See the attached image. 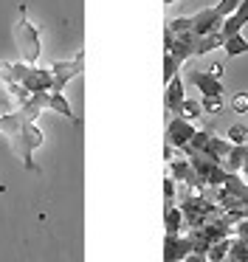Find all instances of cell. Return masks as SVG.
<instances>
[{
	"label": "cell",
	"mask_w": 248,
	"mask_h": 262,
	"mask_svg": "<svg viewBox=\"0 0 248 262\" xmlns=\"http://www.w3.org/2000/svg\"><path fill=\"white\" fill-rule=\"evenodd\" d=\"M186 102V93H183V76H175L172 82L167 85V91H163V104H167L169 113L178 116L180 113V104Z\"/></svg>",
	"instance_id": "13"
},
{
	"label": "cell",
	"mask_w": 248,
	"mask_h": 262,
	"mask_svg": "<svg viewBox=\"0 0 248 262\" xmlns=\"http://www.w3.org/2000/svg\"><path fill=\"white\" fill-rule=\"evenodd\" d=\"M167 172L172 175V181H175V183H180V186L192 189L195 194H206V189H209V186L200 181V178H197V172L192 169L189 158H183V155H180V158H172V161L167 164Z\"/></svg>",
	"instance_id": "7"
},
{
	"label": "cell",
	"mask_w": 248,
	"mask_h": 262,
	"mask_svg": "<svg viewBox=\"0 0 248 262\" xmlns=\"http://www.w3.org/2000/svg\"><path fill=\"white\" fill-rule=\"evenodd\" d=\"M240 178H242V181H248V158H245V164H242V169H240Z\"/></svg>",
	"instance_id": "29"
},
{
	"label": "cell",
	"mask_w": 248,
	"mask_h": 262,
	"mask_svg": "<svg viewBox=\"0 0 248 262\" xmlns=\"http://www.w3.org/2000/svg\"><path fill=\"white\" fill-rule=\"evenodd\" d=\"M197 133V127L192 121L180 119V116H172L167 124V144H172L175 149H183L186 144L192 141V136Z\"/></svg>",
	"instance_id": "9"
},
{
	"label": "cell",
	"mask_w": 248,
	"mask_h": 262,
	"mask_svg": "<svg viewBox=\"0 0 248 262\" xmlns=\"http://www.w3.org/2000/svg\"><path fill=\"white\" fill-rule=\"evenodd\" d=\"M45 110H54V113L65 116L68 121H73V124L79 127V116L71 110V104H68V99L62 96V93H56V91H45Z\"/></svg>",
	"instance_id": "14"
},
{
	"label": "cell",
	"mask_w": 248,
	"mask_h": 262,
	"mask_svg": "<svg viewBox=\"0 0 248 262\" xmlns=\"http://www.w3.org/2000/svg\"><path fill=\"white\" fill-rule=\"evenodd\" d=\"M14 42L17 51H20V59L28 65H37L39 51H43V40H39V29L28 20L26 14V3H20L17 9V23H14Z\"/></svg>",
	"instance_id": "4"
},
{
	"label": "cell",
	"mask_w": 248,
	"mask_h": 262,
	"mask_svg": "<svg viewBox=\"0 0 248 262\" xmlns=\"http://www.w3.org/2000/svg\"><path fill=\"white\" fill-rule=\"evenodd\" d=\"M237 226H240V228H245V231H248V220H242V223H237Z\"/></svg>",
	"instance_id": "30"
},
{
	"label": "cell",
	"mask_w": 248,
	"mask_h": 262,
	"mask_svg": "<svg viewBox=\"0 0 248 262\" xmlns=\"http://www.w3.org/2000/svg\"><path fill=\"white\" fill-rule=\"evenodd\" d=\"M192 254V239L186 234H167L163 237V262H183Z\"/></svg>",
	"instance_id": "10"
},
{
	"label": "cell",
	"mask_w": 248,
	"mask_h": 262,
	"mask_svg": "<svg viewBox=\"0 0 248 262\" xmlns=\"http://www.w3.org/2000/svg\"><path fill=\"white\" fill-rule=\"evenodd\" d=\"M0 136L9 138L14 155L23 161V166H26L28 172H39L37 164H34V152L43 147L45 136L37 127V121L28 119L20 110H14V113H0Z\"/></svg>",
	"instance_id": "1"
},
{
	"label": "cell",
	"mask_w": 248,
	"mask_h": 262,
	"mask_svg": "<svg viewBox=\"0 0 248 262\" xmlns=\"http://www.w3.org/2000/svg\"><path fill=\"white\" fill-rule=\"evenodd\" d=\"M240 3H242V0H220V3H217V6H214V9H217V14H220V17H229V14L231 12H234V9L237 6H240Z\"/></svg>",
	"instance_id": "27"
},
{
	"label": "cell",
	"mask_w": 248,
	"mask_h": 262,
	"mask_svg": "<svg viewBox=\"0 0 248 262\" xmlns=\"http://www.w3.org/2000/svg\"><path fill=\"white\" fill-rule=\"evenodd\" d=\"M229 144H248V124H240V121H237V124H231L229 127Z\"/></svg>",
	"instance_id": "21"
},
{
	"label": "cell",
	"mask_w": 248,
	"mask_h": 262,
	"mask_svg": "<svg viewBox=\"0 0 248 262\" xmlns=\"http://www.w3.org/2000/svg\"><path fill=\"white\" fill-rule=\"evenodd\" d=\"M212 136H214L212 130H197L195 136H192V141L186 144V147H192V149H197V152H203V149L209 147V141H212Z\"/></svg>",
	"instance_id": "22"
},
{
	"label": "cell",
	"mask_w": 248,
	"mask_h": 262,
	"mask_svg": "<svg viewBox=\"0 0 248 262\" xmlns=\"http://www.w3.org/2000/svg\"><path fill=\"white\" fill-rule=\"evenodd\" d=\"M223 262H237V259H234V256H225V259H223Z\"/></svg>",
	"instance_id": "31"
},
{
	"label": "cell",
	"mask_w": 248,
	"mask_h": 262,
	"mask_svg": "<svg viewBox=\"0 0 248 262\" xmlns=\"http://www.w3.org/2000/svg\"><path fill=\"white\" fill-rule=\"evenodd\" d=\"M163 3H167V6H172V3H175V0H163Z\"/></svg>",
	"instance_id": "32"
},
{
	"label": "cell",
	"mask_w": 248,
	"mask_h": 262,
	"mask_svg": "<svg viewBox=\"0 0 248 262\" xmlns=\"http://www.w3.org/2000/svg\"><path fill=\"white\" fill-rule=\"evenodd\" d=\"M231 110H234V113H248V93L245 91L231 96Z\"/></svg>",
	"instance_id": "26"
},
{
	"label": "cell",
	"mask_w": 248,
	"mask_h": 262,
	"mask_svg": "<svg viewBox=\"0 0 248 262\" xmlns=\"http://www.w3.org/2000/svg\"><path fill=\"white\" fill-rule=\"evenodd\" d=\"M82 71H85V51H76L71 59H59V62H54L51 65V76H54V88H51V91L62 93L68 82L76 79Z\"/></svg>",
	"instance_id": "6"
},
{
	"label": "cell",
	"mask_w": 248,
	"mask_h": 262,
	"mask_svg": "<svg viewBox=\"0 0 248 262\" xmlns=\"http://www.w3.org/2000/svg\"><path fill=\"white\" fill-rule=\"evenodd\" d=\"M178 68H180L178 59H175L169 51H163V85H169V82L178 76Z\"/></svg>",
	"instance_id": "20"
},
{
	"label": "cell",
	"mask_w": 248,
	"mask_h": 262,
	"mask_svg": "<svg viewBox=\"0 0 248 262\" xmlns=\"http://www.w3.org/2000/svg\"><path fill=\"white\" fill-rule=\"evenodd\" d=\"M175 198H178V183L167 172V178H163V206H175Z\"/></svg>",
	"instance_id": "24"
},
{
	"label": "cell",
	"mask_w": 248,
	"mask_h": 262,
	"mask_svg": "<svg viewBox=\"0 0 248 262\" xmlns=\"http://www.w3.org/2000/svg\"><path fill=\"white\" fill-rule=\"evenodd\" d=\"M189 82L200 91V96H220L223 99V93H225L223 82H220L217 76H212V74H203V71H192Z\"/></svg>",
	"instance_id": "11"
},
{
	"label": "cell",
	"mask_w": 248,
	"mask_h": 262,
	"mask_svg": "<svg viewBox=\"0 0 248 262\" xmlns=\"http://www.w3.org/2000/svg\"><path fill=\"white\" fill-rule=\"evenodd\" d=\"M231 239H234V237H229V239H220V243H214L212 248H209L206 259H209V262H223L225 256H229V251H231Z\"/></svg>",
	"instance_id": "19"
},
{
	"label": "cell",
	"mask_w": 248,
	"mask_h": 262,
	"mask_svg": "<svg viewBox=\"0 0 248 262\" xmlns=\"http://www.w3.org/2000/svg\"><path fill=\"white\" fill-rule=\"evenodd\" d=\"M203 113V107H200V102H192V99H186L183 104H180V119H186V121H195L197 116Z\"/></svg>",
	"instance_id": "23"
},
{
	"label": "cell",
	"mask_w": 248,
	"mask_h": 262,
	"mask_svg": "<svg viewBox=\"0 0 248 262\" xmlns=\"http://www.w3.org/2000/svg\"><path fill=\"white\" fill-rule=\"evenodd\" d=\"M220 29H223V17L217 14V9H214V6L200 9V12L192 14V34H195V37L217 34Z\"/></svg>",
	"instance_id": "8"
},
{
	"label": "cell",
	"mask_w": 248,
	"mask_h": 262,
	"mask_svg": "<svg viewBox=\"0 0 248 262\" xmlns=\"http://www.w3.org/2000/svg\"><path fill=\"white\" fill-rule=\"evenodd\" d=\"M200 107H203V113H220V110H223V99L220 96H203Z\"/></svg>",
	"instance_id": "25"
},
{
	"label": "cell",
	"mask_w": 248,
	"mask_h": 262,
	"mask_svg": "<svg viewBox=\"0 0 248 262\" xmlns=\"http://www.w3.org/2000/svg\"><path fill=\"white\" fill-rule=\"evenodd\" d=\"M225 37L223 31H217V34H206V37H197L195 40V57H206V54L217 51V48H223Z\"/></svg>",
	"instance_id": "16"
},
{
	"label": "cell",
	"mask_w": 248,
	"mask_h": 262,
	"mask_svg": "<svg viewBox=\"0 0 248 262\" xmlns=\"http://www.w3.org/2000/svg\"><path fill=\"white\" fill-rule=\"evenodd\" d=\"M183 262H209V259H206V254H189Z\"/></svg>",
	"instance_id": "28"
},
{
	"label": "cell",
	"mask_w": 248,
	"mask_h": 262,
	"mask_svg": "<svg viewBox=\"0 0 248 262\" xmlns=\"http://www.w3.org/2000/svg\"><path fill=\"white\" fill-rule=\"evenodd\" d=\"M223 51L229 54V59H234V57H242V54H248V40L242 34H231V37H225V42H223Z\"/></svg>",
	"instance_id": "18"
},
{
	"label": "cell",
	"mask_w": 248,
	"mask_h": 262,
	"mask_svg": "<svg viewBox=\"0 0 248 262\" xmlns=\"http://www.w3.org/2000/svg\"><path fill=\"white\" fill-rule=\"evenodd\" d=\"M180 211H183V223H186L189 231L192 228L206 226L209 220H214V217L223 214V209H220L212 198H206V194H195L192 189H186V186H180Z\"/></svg>",
	"instance_id": "2"
},
{
	"label": "cell",
	"mask_w": 248,
	"mask_h": 262,
	"mask_svg": "<svg viewBox=\"0 0 248 262\" xmlns=\"http://www.w3.org/2000/svg\"><path fill=\"white\" fill-rule=\"evenodd\" d=\"M180 155H183V158H189L192 169L197 172V178H200L209 189H220L225 183V178H229V172L223 169V164H214V161H209L206 155L195 152V149L183 147V149H180Z\"/></svg>",
	"instance_id": "5"
},
{
	"label": "cell",
	"mask_w": 248,
	"mask_h": 262,
	"mask_svg": "<svg viewBox=\"0 0 248 262\" xmlns=\"http://www.w3.org/2000/svg\"><path fill=\"white\" fill-rule=\"evenodd\" d=\"M0 71L6 76H11L14 82H20L28 93H45L54 88L51 68H39V65H28V62H0Z\"/></svg>",
	"instance_id": "3"
},
{
	"label": "cell",
	"mask_w": 248,
	"mask_h": 262,
	"mask_svg": "<svg viewBox=\"0 0 248 262\" xmlns=\"http://www.w3.org/2000/svg\"><path fill=\"white\" fill-rule=\"evenodd\" d=\"M245 158H248V144H237V147H231V152L225 155L223 169H225V172H234V175H240V169H242V164H245Z\"/></svg>",
	"instance_id": "15"
},
{
	"label": "cell",
	"mask_w": 248,
	"mask_h": 262,
	"mask_svg": "<svg viewBox=\"0 0 248 262\" xmlns=\"http://www.w3.org/2000/svg\"><path fill=\"white\" fill-rule=\"evenodd\" d=\"M248 26V0H242L240 6L223 20V37H231V34H242V29Z\"/></svg>",
	"instance_id": "12"
},
{
	"label": "cell",
	"mask_w": 248,
	"mask_h": 262,
	"mask_svg": "<svg viewBox=\"0 0 248 262\" xmlns=\"http://www.w3.org/2000/svg\"><path fill=\"white\" fill-rule=\"evenodd\" d=\"M183 211H180V206H163V228H167V234H180L183 231Z\"/></svg>",
	"instance_id": "17"
}]
</instances>
